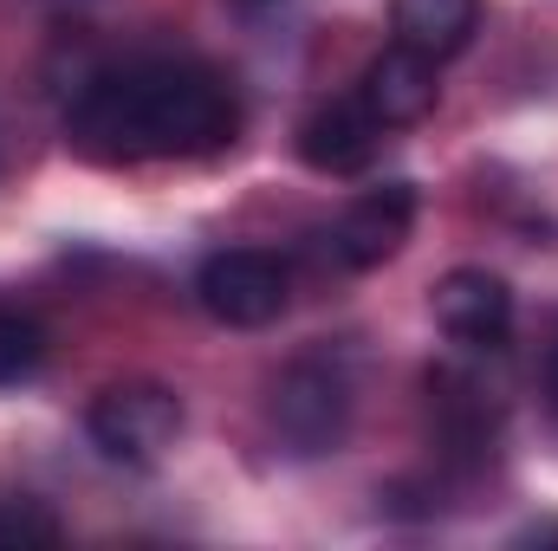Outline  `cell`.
<instances>
[{"instance_id": "cell-1", "label": "cell", "mask_w": 558, "mask_h": 551, "mask_svg": "<svg viewBox=\"0 0 558 551\" xmlns=\"http://www.w3.org/2000/svg\"><path fill=\"white\" fill-rule=\"evenodd\" d=\"M65 131L98 162H169L234 143L241 105L234 85L195 59H137L85 78Z\"/></svg>"}, {"instance_id": "cell-2", "label": "cell", "mask_w": 558, "mask_h": 551, "mask_svg": "<svg viewBox=\"0 0 558 551\" xmlns=\"http://www.w3.org/2000/svg\"><path fill=\"white\" fill-rule=\"evenodd\" d=\"M351 409H357V390H351V370L344 357L331 351H312L299 364H286L274 383V434L292 448V454H331L351 428Z\"/></svg>"}, {"instance_id": "cell-3", "label": "cell", "mask_w": 558, "mask_h": 551, "mask_svg": "<svg viewBox=\"0 0 558 551\" xmlns=\"http://www.w3.org/2000/svg\"><path fill=\"white\" fill-rule=\"evenodd\" d=\"M85 434L118 467H156L182 434V403L162 383H111V390L92 396Z\"/></svg>"}, {"instance_id": "cell-4", "label": "cell", "mask_w": 558, "mask_h": 551, "mask_svg": "<svg viewBox=\"0 0 558 551\" xmlns=\"http://www.w3.org/2000/svg\"><path fill=\"white\" fill-rule=\"evenodd\" d=\"M195 298L215 325H234V331H260L274 325L292 298V273L279 267L274 254L260 247H228V254H208L202 273H195Z\"/></svg>"}, {"instance_id": "cell-5", "label": "cell", "mask_w": 558, "mask_h": 551, "mask_svg": "<svg viewBox=\"0 0 558 551\" xmlns=\"http://www.w3.org/2000/svg\"><path fill=\"white\" fill-rule=\"evenodd\" d=\"M410 228H416V188L410 182H377L357 201H344V215L325 234V254L338 267H351V273H371L390 254H403Z\"/></svg>"}, {"instance_id": "cell-6", "label": "cell", "mask_w": 558, "mask_h": 551, "mask_svg": "<svg viewBox=\"0 0 558 551\" xmlns=\"http://www.w3.org/2000/svg\"><path fill=\"white\" fill-rule=\"evenodd\" d=\"M428 311H435L441 338L461 344V351H500L507 331H513V292H507V279L487 273V267L441 273L435 292H428Z\"/></svg>"}, {"instance_id": "cell-7", "label": "cell", "mask_w": 558, "mask_h": 551, "mask_svg": "<svg viewBox=\"0 0 558 551\" xmlns=\"http://www.w3.org/2000/svg\"><path fill=\"white\" fill-rule=\"evenodd\" d=\"M428 415H435V441L454 461H487L500 441V390L474 370L441 364L428 377Z\"/></svg>"}, {"instance_id": "cell-8", "label": "cell", "mask_w": 558, "mask_h": 551, "mask_svg": "<svg viewBox=\"0 0 558 551\" xmlns=\"http://www.w3.org/2000/svg\"><path fill=\"white\" fill-rule=\"evenodd\" d=\"M435 59H422L410 46H384L364 78H357V105L384 124V131H403V124H422L435 111Z\"/></svg>"}, {"instance_id": "cell-9", "label": "cell", "mask_w": 558, "mask_h": 551, "mask_svg": "<svg viewBox=\"0 0 558 551\" xmlns=\"http://www.w3.org/2000/svg\"><path fill=\"white\" fill-rule=\"evenodd\" d=\"M377 143H384V124L357 105V91L338 98V105H318V111L299 124V156H305L312 169H325V175H357V169H371Z\"/></svg>"}, {"instance_id": "cell-10", "label": "cell", "mask_w": 558, "mask_h": 551, "mask_svg": "<svg viewBox=\"0 0 558 551\" xmlns=\"http://www.w3.org/2000/svg\"><path fill=\"white\" fill-rule=\"evenodd\" d=\"M390 26H397V46H410L422 59H454L474 26H481V0H397L390 7Z\"/></svg>"}, {"instance_id": "cell-11", "label": "cell", "mask_w": 558, "mask_h": 551, "mask_svg": "<svg viewBox=\"0 0 558 551\" xmlns=\"http://www.w3.org/2000/svg\"><path fill=\"white\" fill-rule=\"evenodd\" d=\"M39 364H46V331L20 305H0V390L39 377Z\"/></svg>"}, {"instance_id": "cell-12", "label": "cell", "mask_w": 558, "mask_h": 551, "mask_svg": "<svg viewBox=\"0 0 558 551\" xmlns=\"http://www.w3.org/2000/svg\"><path fill=\"white\" fill-rule=\"evenodd\" d=\"M65 526L46 500H26V493H7L0 500V546H59Z\"/></svg>"}, {"instance_id": "cell-13", "label": "cell", "mask_w": 558, "mask_h": 551, "mask_svg": "<svg viewBox=\"0 0 558 551\" xmlns=\"http://www.w3.org/2000/svg\"><path fill=\"white\" fill-rule=\"evenodd\" d=\"M539 390H546V409L558 415V318L546 331V344H539Z\"/></svg>"}, {"instance_id": "cell-14", "label": "cell", "mask_w": 558, "mask_h": 551, "mask_svg": "<svg viewBox=\"0 0 558 551\" xmlns=\"http://www.w3.org/2000/svg\"><path fill=\"white\" fill-rule=\"evenodd\" d=\"M241 7H274V0H241Z\"/></svg>"}]
</instances>
